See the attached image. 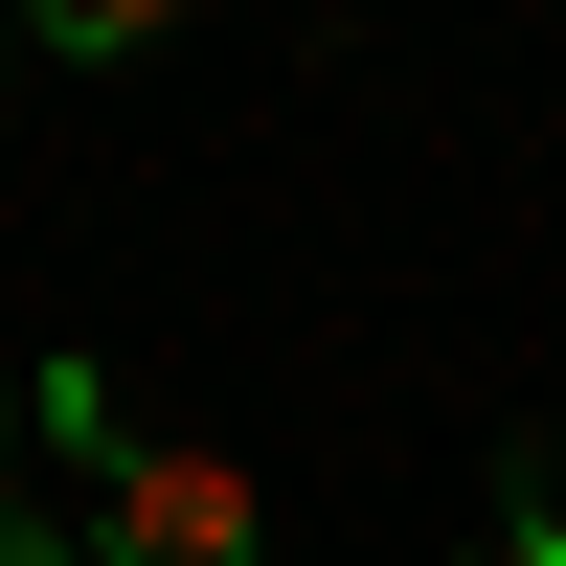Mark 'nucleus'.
I'll list each match as a JSON object with an SVG mask.
<instances>
[{
	"mask_svg": "<svg viewBox=\"0 0 566 566\" xmlns=\"http://www.w3.org/2000/svg\"><path fill=\"white\" fill-rule=\"evenodd\" d=\"M91 566H272V522L205 431H114L91 453Z\"/></svg>",
	"mask_w": 566,
	"mask_h": 566,
	"instance_id": "f257e3e1",
	"label": "nucleus"
},
{
	"mask_svg": "<svg viewBox=\"0 0 566 566\" xmlns=\"http://www.w3.org/2000/svg\"><path fill=\"white\" fill-rule=\"evenodd\" d=\"M0 566H69V544H45V499H23V363H0Z\"/></svg>",
	"mask_w": 566,
	"mask_h": 566,
	"instance_id": "f03ea898",
	"label": "nucleus"
},
{
	"mask_svg": "<svg viewBox=\"0 0 566 566\" xmlns=\"http://www.w3.org/2000/svg\"><path fill=\"white\" fill-rule=\"evenodd\" d=\"M453 566H566V522H544V499H522V522H499V544H453Z\"/></svg>",
	"mask_w": 566,
	"mask_h": 566,
	"instance_id": "7ed1b4c3",
	"label": "nucleus"
}]
</instances>
